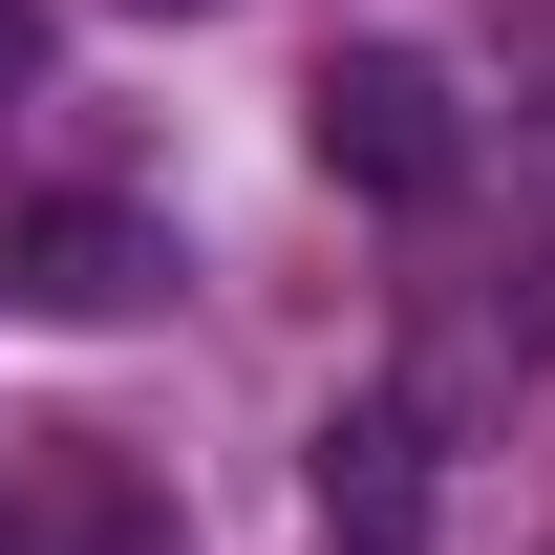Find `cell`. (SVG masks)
Here are the masks:
<instances>
[{
	"mask_svg": "<svg viewBox=\"0 0 555 555\" xmlns=\"http://www.w3.org/2000/svg\"><path fill=\"white\" fill-rule=\"evenodd\" d=\"M150 22H193V0H150Z\"/></svg>",
	"mask_w": 555,
	"mask_h": 555,
	"instance_id": "obj_6",
	"label": "cell"
},
{
	"mask_svg": "<svg viewBox=\"0 0 555 555\" xmlns=\"http://www.w3.org/2000/svg\"><path fill=\"white\" fill-rule=\"evenodd\" d=\"M0 86H43V0H0Z\"/></svg>",
	"mask_w": 555,
	"mask_h": 555,
	"instance_id": "obj_5",
	"label": "cell"
},
{
	"mask_svg": "<svg viewBox=\"0 0 555 555\" xmlns=\"http://www.w3.org/2000/svg\"><path fill=\"white\" fill-rule=\"evenodd\" d=\"M65 555H193V534H171V491H129V470H65Z\"/></svg>",
	"mask_w": 555,
	"mask_h": 555,
	"instance_id": "obj_4",
	"label": "cell"
},
{
	"mask_svg": "<svg viewBox=\"0 0 555 555\" xmlns=\"http://www.w3.org/2000/svg\"><path fill=\"white\" fill-rule=\"evenodd\" d=\"M0 299H22V321H150V299H171V235H150L129 193H22L0 214Z\"/></svg>",
	"mask_w": 555,
	"mask_h": 555,
	"instance_id": "obj_2",
	"label": "cell"
},
{
	"mask_svg": "<svg viewBox=\"0 0 555 555\" xmlns=\"http://www.w3.org/2000/svg\"><path fill=\"white\" fill-rule=\"evenodd\" d=\"M299 129H321V171H343L363 214H449L470 193V107H449L427 43H343V65L299 86Z\"/></svg>",
	"mask_w": 555,
	"mask_h": 555,
	"instance_id": "obj_1",
	"label": "cell"
},
{
	"mask_svg": "<svg viewBox=\"0 0 555 555\" xmlns=\"http://www.w3.org/2000/svg\"><path fill=\"white\" fill-rule=\"evenodd\" d=\"M321 555H406L427 534V406H321Z\"/></svg>",
	"mask_w": 555,
	"mask_h": 555,
	"instance_id": "obj_3",
	"label": "cell"
}]
</instances>
